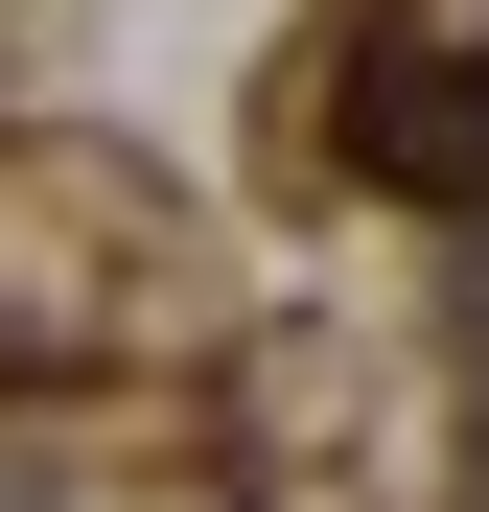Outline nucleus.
<instances>
[{"mask_svg": "<svg viewBox=\"0 0 489 512\" xmlns=\"http://www.w3.org/2000/svg\"><path fill=\"white\" fill-rule=\"evenodd\" d=\"M350 163H373V187H489V70H466V47H373Z\"/></svg>", "mask_w": 489, "mask_h": 512, "instance_id": "1", "label": "nucleus"}]
</instances>
